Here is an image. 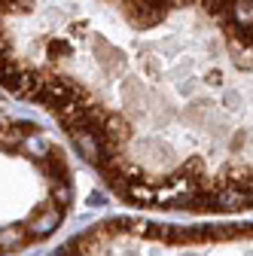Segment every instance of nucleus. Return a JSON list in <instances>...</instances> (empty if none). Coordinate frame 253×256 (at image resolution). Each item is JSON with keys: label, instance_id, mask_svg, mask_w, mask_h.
<instances>
[{"label": "nucleus", "instance_id": "obj_4", "mask_svg": "<svg viewBox=\"0 0 253 256\" xmlns=\"http://www.w3.org/2000/svg\"><path fill=\"white\" fill-rule=\"evenodd\" d=\"M232 12V28H238V30H250L253 28V4H247V0H238V4H232L229 6Z\"/></svg>", "mask_w": 253, "mask_h": 256}, {"label": "nucleus", "instance_id": "obj_5", "mask_svg": "<svg viewBox=\"0 0 253 256\" xmlns=\"http://www.w3.org/2000/svg\"><path fill=\"white\" fill-rule=\"evenodd\" d=\"M28 238H30V235H28V229H18V226H16V229H0V253L22 247Z\"/></svg>", "mask_w": 253, "mask_h": 256}, {"label": "nucleus", "instance_id": "obj_2", "mask_svg": "<svg viewBox=\"0 0 253 256\" xmlns=\"http://www.w3.org/2000/svg\"><path fill=\"white\" fill-rule=\"evenodd\" d=\"M58 222H61V208H43L28 222V235L30 238H46V235H52L58 229Z\"/></svg>", "mask_w": 253, "mask_h": 256}, {"label": "nucleus", "instance_id": "obj_7", "mask_svg": "<svg viewBox=\"0 0 253 256\" xmlns=\"http://www.w3.org/2000/svg\"><path fill=\"white\" fill-rule=\"evenodd\" d=\"M74 247H76V244H68L64 250H58V253H52V256H76V253H74Z\"/></svg>", "mask_w": 253, "mask_h": 256}, {"label": "nucleus", "instance_id": "obj_3", "mask_svg": "<svg viewBox=\"0 0 253 256\" xmlns=\"http://www.w3.org/2000/svg\"><path fill=\"white\" fill-rule=\"evenodd\" d=\"M253 204V196L244 189H223V192H216L214 196V208L216 210H241V208H250Z\"/></svg>", "mask_w": 253, "mask_h": 256}, {"label": "nucleus", "instance_id": "obj_1", "mask_svg": "<svg viewBox=\"0 0 253 256\" xmlns=\"http://www.w3.org/2000/svg\"><path fill=\"white\" fill-rule=\"evenodd\" d=\"M165 10L168 6H162V4H128L125 6V18L134 28H150V24L165 18Z\"/></svg>", "mask_w": 253, "mask_h": 256}, {"label": "nucleus", "instance_id": "obj_6", "mask_svg": "<svg viewBox=\"0 0 253 256\" xmlns=\"http://www.w3.org/2000/svg\"><path fill=\"white\" fill-rule=\"evenodd\" d=\"M70 186L68 183H52V198L58 202V204H70Z\"/></svg>", "mask_w": 253, "mask_h": 256}]
</instances>
